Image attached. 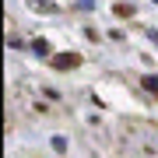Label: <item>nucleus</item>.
<instances>
[{
  "mask_svg": "<svg viewBox=\"0 0 158 158\" xmlns=\"http://www.w3.org/2000/svg\"><path fill=\"white\" fill-rule=\"evenodd\" d=\"M77 63H81L77 56H60V60H56V67H77Z\"/></svg>",
  "mask_w": 158,
  "mask_h": 158,
  "instance_id": "nucleus-1",
  "label": "nucleus"
},
{
  "mask_svg": "<svg viewBox=\"0 0 158 158\" xmlns=\"http://www.w3.org/2000/svg\"><path fill=\"white\" fill-rule=\"evenodd\" d=\"M144 88H148V91H155V95H158V77H155V74H148V77H144Z\"/></svg>",
  "mask_w": 158,
  "mask_h": 158,
  "instance_id": "nucleus-2",
  "label": "nucleus"
},
{
  "mask_svg": "<svg viewBox=\"0 0 158 158\" xmlns=\"http://www.w3.org/2000/svg\"><path fill=\"white\" fill-rule=\"evenodd\" d=\"M53 151L63 155V151H67V141H63V137H53Z\"/></svg>",
  "mask_w": 158,
  "mask_h": 158,
  "instance_id": "nucleus-3",
  "label": "nucleus"
},
{
  "mask_svg": "<svg viewBox=\"0 0 158 158\" xmlns=\"http://www.w3.org/2000/svg\"><path fill=\"white\" fill-rule=\"evenodd\" d=\"M155 4H158V0H155Z\"/></svg>",
  "mask_w": 158,
  "mask_h": 158,
  "instance_id": "nucleus-4",
  "label": "nucleus"
}]
</instances>
